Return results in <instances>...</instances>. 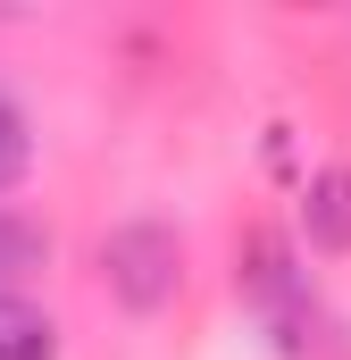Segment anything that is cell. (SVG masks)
<instances>
[{"instance_id": "cell-1", "label": "cell", "mask_w": 351, "mask_h": 360, "mask_svg": "<svg viewBox=\"0 0 351 360\" xmlns=\"http://www.w3.org/2000/svg\"><path fill=\"white\" fill-rule=\"evenodd\" d=\"M234 285H243V302L260 310V327L276 335V352H284V360L335 352V319H326L310 269H293V243H284L276 226H260V235L243 243V276H234Z\"/></svg>"}, {"instance_id": "cell-2", "label": "cell", "mask_w": 351, "mask_h": 360, "mask_svg": "<svg viewBox=\"0 0 351 360\" xmlns=\"http://www.w3.org/2000/svg\"><path fill=\"white\" fill-rule=\"evenodd\" d=\"M100 276H109V293L126 302V310H168L176 285H184V243H176L159 218H134V226H117L109 243H100Z\"/></svg>"}, {"instance_id": "cell-3", "label": "cell", "mask_w": 351, "mask_h": 360, "mask_svg": "<svg viewBox=\"0 0 351 360\" xmlns=\"http://www.w3.org/2000/svg\"><path fill=\"white\" fill-rule=\"evenodd\" d=\"M301 218H310V252H351V168H318Z\"/></svg>"}, {"instance_id": "cell-4", "label": "cell", "mask_w": 351, "mask_h": 360, "mask_svg": "<svg viewBox=\"0 0 351 360\" xmlns=\"http://www.w3.org/2000/svg\"><path fill=\"white\" fill-rule=\"evenodd\" d=\"M0 360H59V327L25 293H0Z\"/></svg>"}, {"instance_id": "cell-5", "label": "cell", "mask_w": 351, "mask_h": 360, "mask_svg": "<svg viewBox=\"0 0 351 360\" xmlns=\"http://www.w3.org/2000/svg\"><path fill=\"white\" fill-rule=\"evenodd\" d=\"M25 168H34V134H25V109L0 92V193L25 176Z\"/></svg>"}, {"instance_id": "cell-6", "label": "cell", "mask_w": 351, "mask_h": 360, "mask_svg": "<svg viewBox=\"0 0 351 360\" xmlns=\"http://www.w3.org/2000/svg\"><path fill=\"white\" fill-rule=\"evenodd\" d=\"M42 235L25 226V218H0V276H25V269H42Z\"/></svg>"}]
</instances>
